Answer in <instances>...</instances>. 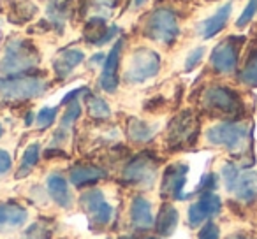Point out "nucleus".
Returning <instances> with one entry per match:
<instances>
[{"instance_id":"58836bf2","label":"nucleus","mask_w":257,"mask_h":239,"mask_svg":"<svg viewBox=\"0 0 257 239\" xmlns=\"http://www.w3.org/2000/svg\"><path fill=\"white\" fill-rule=\"evenodd\" d=\"M134 2V8H141V6L147 4V0H133Z\"/></svg>"},{"instance_id":"ddd939ff","label":"nucleus","mask_w":257,"mask_h":239,"mask_svg":"<svg viewBox=\"0 0 257 239\" xmlns=\"http://www.w3.org/2000/svg\"><path fill=\"white\" fill-rule=\"evenodd\" d=\"M131 223L136 230H150L155 225L152 204L143 195H136L131 202Z\"/></svg>"},{"instance_id":"ea45409f","label":"nucleus","mask_w":257,"mask_h":239,"mask_svg":"<svg viewBox=\"0 0 257 239\" xmlns=\"http://www.w3.org/2000/svg\"><path fill=\"white\" fill-rule=\"evenodd\" d=\"M32 120H34V116H32V113H30L29 116L25 118V123H27V125H32Z\"/></svg>"},{"instance_id":"c85d7f7f","label":"nucleus","mask_w":257,"mask_h":239,"mask_svg":"<svg viewBox=\"0 0 257 239\" xmlns=\"http://www.w3.org/2000/svg\"><path fill=\"white\" fill-rule=\"evenodd\" d=\"M239 176V169L234 164H225L222 167V178H224V185L227 188V192H231V188L234 186L236 179Z\"/></svg>"},{"instance_id":"cd10ccee","label":"nucleus","mask_w":257,"mask_h":239,"mask_svg":"<svg viewBox=\"0 0 257 239\" xmlns=\"http://www.w3.org/2000/svg\"><path fill=\"white\" fill-rule=\"evenodd\" d=\"M255 15H257V0H248V4L245 6V9H243V13L239 15V18L236 20V27H238V29L246 27L252 22V18Z\"/></svg>"},{"instance_id":"f3484780","label":"nucleus","mask_w":257,"mask_h":239,"mask_svg":"<svg viewBox=\"0 0 257 239\" xmlns=\"http://www.w3.org/2000/svg\"><path fill=\"white\" fill-rule=\"evenodd\" d=\"M48 192H50L51 199L60 207L67 209V207L72 206V193L69 190V183L58 172H53V174L48 176Z\"/></svg>"},{"instance_id":"a211bd4d","label":"nucleus","mask_w":257,"mask_h":239,"mask_svg":"<svg viewBox=\"0 0 257 239\" xmlns=\"http://www.w3.org/2000/svg\"><path fill=\"white\" fill-rule=\"evenodd\" d=\"M83 60H85V53L81 50H62L53 60L55 74L60 79L67 78Z\"/></svg>"},{"instance_id":"7c9ffc66","label":"nucleus","mask_w":257,"mask_h":239,"mask_svg":"<svg viewBox=\"0 0 257 239\" xmlns=\"http://www.w3.org/2000/svg\"><path fill=\"white\" fill-rule=\"evenodd\" d=\"M204 51H206L204 50V46H199V48H196V50L190 51L189 57H187V60H185V71L187 72L194 71V69L201 64V60H203V57H204Z\"/></svg>"},{"instance_id":"4be33fe9","label":"nucleus","mask_w":257,"mask_h":239,"mask_svg":"<svg viewBox=\"0 0 257 239\" xmlns=\"http://www.w3.org/2000/svg\"><path fill=\"white\" fill-rule=\"evenodd\" d=\"M79 114H81V106H79V100H74V102L69 104L67 111L64 113V116H62V122H60V127H58L57 130V141H62L67 137V132L71 130V127L74 125V122L79 118Z\"/></svg>"},{"instance_id":"7ed1b4c3","label":"nucleus","mask_w":257,"mask_h":239,"mask_svg":"<svg viewBox=\"0 0 257 239\" xmlns=\"http://www.w3.org/2000/svg\"><path fill=\"white\" fill-rule=\"evenodd\" d=\"M161 71V57L157 51L140 48L131 55V60L125 69V81L131 85H140L155 78Z\"/></svg>"},{"instance_id":"bb28decb","label":"nucleus","mask_w":257,"mask_h":239,"mask_svg":"<svg viewBox=\"0 0 257 239\" xmlns=\"http://www.w3.org/2000/svg\"><path fill=\"white\" fill-rule=\"evenodd\" d=\"M57 113L58 109L57 107H43V109L37 113V118H36V123L41 130H46L50 129L51 125L55 123V118H57Z\"/></svg>"},{"instance_id":"6e6552de","label":"nucleus","mask_w":257,"mask_h":239,"mask_svg":"<svg viewBox=\"0 0 257 239\" xmlns=\"http://www.w3.org/2000/svg\"><path fill=\"white\" fill-rule=\"evenodd\" d=\"M197 130H199V122L190 111L180 113L169 125L168 130V143L173 148L189 146L196 141Z\"/></svg>"},{"instance_id":"aec40b11","label":"nucleus","mask_w":257,"mask_h":239,"mask_svg":"<svg viewBox=\"0 0 257 239\" xmlns=\"http://www.w3.org/2000/svg\"><path fill=\"white\" fill-rule=\"evenodd\" d=\"M178 220L180 214L176 211L175 206L171 204H162L161 211H159L157 218H155V232L157 235H162V237H168L178 227Z\"/></svg>"},{"instance_id":"473e14b6","label":"nucleus","mask_w":257,"mask_h":239,"mask_svg":"<svg viewBox=\"0 0 257 239\" xmlns=\"http://www.w3.org/2000/svg\"><path fill=\"white\" fill-rule=\"evenodd\" d=\"M217 186V174H213V172H208V174H204L203 178H201L199 181V186H197L196 192H213V188ZM194 192V193H196Z\"/></svg>"},{"instance_id":"4468645a","label":"nucleus","mask_w":257,"mask_h":239,"mask_svg":"<svg viewBox=\"0 0 257 239\" xmlns=\"http://www.w3.org/2000/svg\"><path fill=\"white\" fill-rule=\"evenodd\" d=\"M231 193L243 204H252L257 200V172L255 171H239Z\"/></svg>"},{"instance_id":"20e7f679","label":"nucleus","mask_w":257,"mask_h":239,"mask_svg":"<svg viewBox=\"0 0 257 239\" xmlns=\"http://www.w3.org/2000/svg\"><path fill=\"white\" fill-rule=\"evenodd\" d=\"M48 90V83L34 76H11L0 79V95L8 100H27L43 95Z\"/></svg>"},{"instance_id":"0eeeda50","label":"nucleus","mask_w":257,"mask_h":239,"mask_svg":"<svg viewBox=\"0 0 257 239\" xmlns=\"http://www.w3.org/2000/svg\"><path fill=\"white\" fill-rule=\"evenodd\" d=\"M159 160L152 153H141L134 157L123 169V179L131 185L136 186H148L154 185L155 176H157Z\"/></svg>"},{"instance_id":"c756f323","label":"nucleus","mask_w":257,"mask_h":239,"mask_svg":"<svg viewBox=\"0 0 257 239\" xmlns=\"http://www.w3.org/2000/svg\"><path fill=\"white\" fill-rule=\"evenodd\" d=\"M111 216H113V206L104 202L102 206L92 214V220H93V223H97V225H107L111 221Z\"/></svg>"},{"instance_id":"1a4fd4ad","label":"nucleus","mask_w":257,"mask_h":239,"mask_svg":"<svg viewBox=\"0 0 257 239\" xmlns=\"http://www.w3.org/2000/svg\"><path fill=\"white\" fill-rule=\"evenodd\" d=\"M245 43L243 37H229L213 48L210 55V64L217 74H231L238 65V50L239 44Z\"/></svg>"},{"instance_id":"423d86ee","label":"nucleus","mask_w":257,"mask_h":239,"mask_svg":"<svg viewBox=\"0 0 257 239\" xmlns=\"http://www.w3.org/2000/svg\"><path fill=\"white\" fill-rule=\"evenodd\" d=\"M203 107L211 113L227 114V116H238L243 109L238 93L225 86H210L203 93Z\"/></svg>"},{"instance_id":"2f4dec72","label":"nucleus","mask_w":257,"mask_h":239,"mask_svg":"<svg viewBox=\"0 0 257 239\" xmlns=\"http://www.w3.org/2000/svg\"><path fill=\"white\" fill-rule=\"evenodd\" d=\"M218 237H220V228L213 221H206L201 227L199 235H197V239H218Z\"/></svg>"},{"instance_id":"6ab92c4d","label":"nucleus","mask_w":257,"mask_h":239,"mask_svg":"<svg viewBox=\"0 0 257 239\" xmlns=\"http://www.w3.org/2000/svg\"><path fill=\"white\" fill-rule=\"evenodd\" d=\"M231 11H232V6L225 4V6H222L220 9H217V13H215L213 16L204 20L199 25V34L203 36V39H211V37H215L218 32H222L224 27L227 25Z\"/></svg>"},{"instance_id":"9d476101","label":"nucleus","mask_w":257,"mask_h":239,"mask_svg":"<svg viewBox=\"0 0 257 239\" xmlns=\"http://www.w3.org/2000/svg\"><path fill=\"white\" fill-rule=\"evenodd\" d=\"M187 172H189V165L187 164H171L164 171L162 176V186L161 193L162 197H171L175 200H185L187 193L183 192L187 183Z\"/></svg>"},{"instance_id":"2eb2a0df","label":"nucleus","mask_w":257,"mask_h":239,"mask_svg":"<svg viewBox=\"0 0 257 239\" xmlns=\"http://www.w3.org/2000/svg\"><path fill=\"white\" fill-rule=\"evenodd\" d=\"M29 218V211L20 204L6 202L0 204V232H11L20 228Z\"/></svg>"},{"instance_id":"f8f14e48","label":"nucleus","mask_w":257,"mask_h":239,"mask_svg":"<svg viewBox=\"0 0 257 239\" xmlns=\"http://www.w3.org/2000/svg\"><path fill=\"white\" fill-rule=\"evenodd\" d=\"M121 48H123V41H116L114 46L111 48L109 55H107L106 62H104L102 74H100L99 85L104 92L114 93L118 88V65H120V55Z\"/></svg>"},{"instance_id":"e433bc0d","label":"nucleus","mask_w":257,"mask_h":239,"mask_svg":"<svg viewBox=\"0 0 257 239\" xmlns=\"http://www.w3.org/2000/svg\"><path fill=\"white\" fill-rule=\"evenodd\" d=\"M116 34H118V27H111V29H107L106 34L102 36V39L97 43V46H104V44L111 43V41L114 39V36H116Z\"/></svg>"},{"instance_id":"79ce46f5","label":"nucleus","mask_w":257,"mask_h":239,"mask_svg":"<svg viewBox=\"0 0 257 239\" xmlns=\"http://www.w3.org/2000/svg\"><path fill=\"white\" fill-rule=\"evenodd\" d=\"M2 134H4V129H2V125H0V137H2Z\"/></svg>"},{"instance_id":"b1692460","label":"nucleus","mask_w":257,"mask_h":239,"mask_svg":"<svg viewBox=\"0 0 257 239\" xmlns=\"http://www.w3.org/2000/svg\"><path fill=\"white\" fill-rule=\"evenodd\" d=\"M79 202H81V207L86 213L93 214L106 200H104V193L100 192V190H88V192L81 193Z\"/></svg>"},{"instance_id":"393cba45","label":"nucleus","mask_w":257,"mask_h":239,"mask_svg":"<svg viewBox=\"0 0 257 239\" xmlns=\"http://www.w3.org/2000/svg\"><path fill=\"white\" fill-rule=\"evenodd\" d=\"M86 109L92 118L97 120H106L111 116V107L107 106V102L100 97H88V102H86Z\"/></svg>"},{"instance_id":"39448f33","label":"nucleus","mask_w":257,"mask_h":239,"mask_svg":"<svg viewBox=\"0 0 257 239\" xmlns=\"http://www.w3.org/2000/svg\"><path fill=\"white\" fill-rule=\"evenodd\" d=\"M147 36L155 43H161L164 46H171L180 36V27L178 20H176L175 13L171 9H155L150 15L147 22Z\"/></svg>"},{"instance_id":"72a5a7b5","label":"nucleus","mask_w":257,"mask_h":239,"mask_svg":"<svg viewBox=\"0 0 257 239\" xmlns=\"http://www.w3.org/2000/svg\"><path fill=\"white\" fill-rule=\"evenodd\" d=\"M23 239H50V232L41 223H34V225H30L29 230L25 232V237Z\"/></svg>"},{"instance_id":"412c9836","label":"nucleus","mask_w":257,"mask_h":239,"mask_svg":"<svg viewBox=\"0 0 257 239\" xmlns=\"http://www.w3.org/2000/svg\"><path fill=\"white\" fill-rule=\"evenodd\" d=\"M157 134V127L150 125V123L138 120V118H128L127 122V136L134 143H148L154 139Z\"/></svg>"},{"instance_id":"4c0bfd02","label":"nucleus","mask_w":257,"mask_h":239,"mask_svg":"<svg viewBox=\"0 0 257 239\" xmlns=\"http://www.w3.org/2000/svg\"><path fill=\"white\" fill-rule=\"evenodd\" d=\"M102 60H104L102 53H97V55H93V57H92V64H100Z\"/></svg>"},{"instance_id":"c9c22d12","label":"nucleus","mask_w":257,"mask_h":239,"mask_svg":"<svg viewBox=\"0 0 257 239\" xmlns=\"http://www.w3.org/2000/svg\"><path fill=\"white\" fill-rule=\"evenodd\" d=\"M79 95H90V90L86 88V86H81V88L72 90V92H69L67 95H65L64 99H62V104H64V106H67V104H71V102H74V100H78Z\"/></svg>"},{"instance_id":"5701e85b","label":"nucleus","mask_w":257,"mask_h":239,"mask_svg":"<svg viewBox=\"0 0 257 239\" xmlns=\"http://www.w3.org/2000/svg\"><path fill=\"white\" fill-rule=\"evenodd\" d=\"M41 158V146L37 143L30 144L27 146V150L23 151V157H22V164H20V169L16 172V178H23V176L30 174L34 167L37 165Z\"/></svg>"},{"instance_id":"dca6fc26","label":"nucleus","mask_w":257,"mask_h":239,"mask_svg":"<svg viewBox=\"0 0 257 239\" xmlns=\"http://www.w3.org/2000/svg\"><path fill=\"white\" fill-rule=\"evenodd\" d=\"M106 176L107 172L104 169L97 167V165H76L69 172V181L74 186H78V188H83V186H88L100 181Z\"/></svg>"},{"instance_id":"f704fd0d","label":"nucleus","mask_w":257,"mask_h":239,"mask_svg":"<svg viewBox=\"0 0 257 239\" xmlns=\"http://www.w3.org/2000/svg\"><path fill=\"white\" fill-rule=\"evenodd\" d=\"M13 167V160H11V155L8 153L6 150H0V178L6 176Z\"/></svg>"},{"instance_id":"9b49d317","label":"nucleus","mask_w":257,"mask_h":239,"mask_svg":"<svg viewBox=\"0 0 257 239\" xmlns=\"http://www.w3.org/2000/svg\"><path fill=\"white\" fill-rule=\"evenodd\" d=\"M199 199L189 207V225L190 227H199V225L206 223L210 218L220 213L222 209V200L217 193L206 192L199 193Z\"/></svg>"},{"instance_id":"37998d69","label":"nucleus","mask_w":257,"mask_h":239,"mask_svg":"<svg viewBox=\"0 0 257 239\" xmlns=\"http://www.w3.org/2000/svg\"><path fill=\"white\" fill-rule=\"evenodd\" d=\"M143 239H161V237H143Z\"/></svg>"},{"instance_id":"f03ea898","label":"nucleus","mask_w":257,"mask_h":239,"mask_svg":"<svg viewBox=\"0 0 257 239\" xmlns=\"http://www.w3.org/2000/svg\"><path fill=\"white\" fill-rule=\"evenodd\" d=\"M250 137V129L245 123L224 122L206 130V141L213 146H222L229 151H239L245 148Z\"/></svg>"},{"instance_id":"a19ab883","label":"nucleus","mask_w":257,"mask_h":239,"mask_svg":"<svg viewBox=\"0 0 257 239\" xmlns=\"http://www.w3.org/2000/svg\"><path fill=\"white\" fill-rule=\"evenodd\" d=\"M227 239H250V237H245V235H229Z\"/></svg>"},{"instance_id":"f257e3e1","label":"nucleus","mask_w":257,"mask_h":239,"mask_svg":"<svg viewBox=\"0 0 257 239\" xmlns=\"http://www.w3.org/2000/svg\"><path fill=\"white\" fill-rule=\"evenodd\" d=\"M39 60V51L34 48L32 43L25 39H15L9 41L6 46L4 58L0 60V71L8 76H18L36 67Z\"/></svg>"},{"instance_id":"a878e982","label":"nucleus","mask_w":257,"mask_h":239,"mask_svg":"<svg viewBox=\"0 0 257 239\" xmlns=\"http://www.w3.org/2000/svg\"><path fill=\"white\" fill-rule=\"evenodd\" d=\"M239 81L248 86H257V51L246 60L243 71L239 72Z\"/></svg>"}]
</instances>
